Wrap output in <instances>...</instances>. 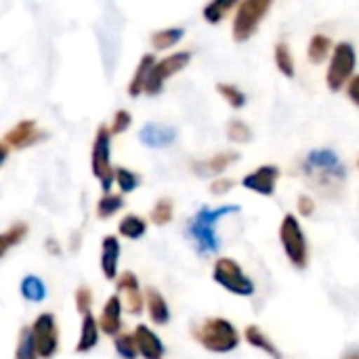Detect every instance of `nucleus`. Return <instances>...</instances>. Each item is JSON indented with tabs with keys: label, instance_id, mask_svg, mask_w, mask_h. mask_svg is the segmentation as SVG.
<instances>
[{
	"label": "nucleus",
	"instance_id": "1",
	"mask_svg": "<svg viewBox=\"0 0 359 359\" xmlns=\"http://www.w3.org/2000/svg\"><path fill=\"white\" fill-rule=\"evenodd\" d=\"M301 175L322 198L339 200L347 185V166L332 147H316L301 160Z\"/></svg>",
	"mask_w": 359,
	"mask_h": 359
},
{
	"label": "nucleus",
	"instance_id": "2",
	"mask_svg": "<svg viewBox=\"0 0 359 359\" xmlns=\"http://www.w3.org/2000/svg\"><path fill=\"white\" fill-rule=\"evenodd\" d=\"M238 204H223L217 208L202 206L189 221H187V238L194 244L198 255H217L221 250V238H219V223L231 215H238Z\"/></svg>",
	"mask_w": 359,
	"mask_h": 359
},
{
	"label": "nucleus",
	"instance_id": "3",
	"mask_svg": "<svg viewBox=\"0 0 359 359\" xmlns=\"http://www.w3.org/2000/svg\"><path fill=\"white\" fill-rule=\"evenodd\" d=\"M194 341L208 353L225 355L240 347L242 334L227 318H206L191 330Z\"/></svg>",
	"mask_w": 359,
	"mask_h": 359
},
{
	"label": "nucleus",
	"instance_id": "4",
	"mask_svg": "<svg viewBox=\"0 0 359 359\" xmlns=\"http://www.w3.org/2000/svg\"><path fill=\"white\" fill-rule=\"evenodd\" d=\"M280 244H282V250L288 259V263L299 269V271H305L309 267V242H307V236H305V229L299 221L297 215L288 212L284 215L282 223H280Z\"/></svg>",
	"mask_w": 359,
	"mask_h": 359
},
{
	"label": "nucleus",
	"instance_id": "5",
	"mask_svg": "<svg viewBox=\"0 0 359 359\" xmlns=\"http://www.w3.org/2000/svg\"><path fill=\"white\" fill-rule=\"evenodd\" d=\"M212 280H215L217 286H221L225 292H229L233 297L252 299L257 294L255 280L231 257H219L215 261V265H212Z\"/></svg>",
	"mask_w": 359,
	"mask_h": 359
},
{
	"label": "nucleus",
	"instance_id": "6",
	"mask_svg": "<svg viewBox=\"0 0 359 359\" xmlns=\"http://www.w3.org/2000/svg\"><path fill=\"white\" fill-rule=\"evenodd\" d=\"M273 2L276 0H242L231 21V38L238 44L248 42L267 19Z\"/></svg>",
	"mask_w": 359,
	"mask_h": 359
},
{
	"label": "nucleus",
	"instance_id": "7",
	"mask_svg": "<svg viewBox=\"0 0 359 359\" xmlns=\"http://www.w3.org/2000/svg\"><path fill=\"white\" fill-rule=\"evenodd\" d=\"M358 67V53L355 46L347 40L337 42L334 50L328 59V69H326V86L330 93H341L349 80L355 76Z\"/></svg>",
	"mask_w": 359,
	"mask_h": 359
},
{
	"label": "nucleus",
	"instance_id": "8",
	"mask_svg": "<svg viewBox=\"0 0 359 359\" xmlns=\"http://www.w3.org/2000/svg\"><path fill=\"white\" fill-rule=\"evenodd\" d=\"M111 137L114 135L109 133V126H99L90 149V170L105 194H109L111 185L116 183L114 181L116 168L111 166Z\"/></svg>",
	"mask_w": 359,
	"mask_h": 359
},
{
	"label": "nucleus",
	"instance_id": "9",
	"mask_svg": "<svg viewBox=\"0 0 359 359\" xmlns=\"http://www.w3.org/2000/svg\"><path fill=\"white\" fill-rule=\"evenodd\" d=\"M191 57H194L191 50H177V53H170L164 59L156 61L154 67H151V74L147 78V84H145V95H149V97L162 95L166 82L172 76L181 74L191 63Z\"/></svg>",
	"mask_w": 359,
	"mask_h": 359
},
{
	"label": "nucleus",
	"instance_id": "10",
	"mask_svg": "<svg viewBox=\"0 0 359 359\" xmlns=\"http://www.w3.org/2000/svg\"><path fill=\"white\" fill-rule=\"evenodd\" d=\"M40 359H53L59 351V326L53 313H40L29 326Z\"/></svg>",
	"mask_w": 359,
	"mask_h": 359
},
{
	"label": "nucleus",
	"instance_id": "11",
	"mask_svg": "<svg viewBox=\"0 0 359 359\" xmlns=\"http://www.w3.org/2000/svg\"><path fill=\"white\" fill-rule=\"evenodd\" d=\"M280 166L276 164H263L250 172H246L242 177V187L257 194V196H263V198H271L276 194V187H278V181H280Z\"/></svg>",
	"mask_w": 359,
	"mask_h": 359
},
{
	"label": "nucleus",
	"instance_id": "12",
	"mask_svg": "<svg viewBox=\"0 0 359 359\" xmlns=\"http://www.w3.org/2000/svg\"><path fill=\"white\" fill-rule=\"evenodd\" d=\"M116 288H118V297L122 301L124 311H128L130 316H141L145 309V294L141 290V284L137 280V276L133 271H124L118 276L116 280Z\"/></svg>",
	"mask_w": 359,
	"mask_h": 359
},
{
	"label": "nucleus",
	"instance_id": "13",
	"mask_svg": "<svg viewBox=\"0 0 359 359\" xmlns=\"http://www.w3.org/2000/svg\"><path fill=\"white\" fill-rule=\"evenodd\" d=\"M238 160H240V154L236 149H225V151H217L210 158L196 160L191 164V170L202 179H217V177H223V172L231 168Z\"/></svg>",
	"mask_w": 359,
	"mask_h": 359
},
{
	"label": "nucleus",
	"instance_id": "14",
	"mask_svg": "<svg viewBox=\"0 0 359 359\" xmlns=\"http://www.w3.org/2000/svg\"><path fill=\"white\" fill-rule=\"evenodd\" d=\"M42 139H44V130H40L34 120H21L4 135V145L8 149H25L40 143Z\"/></svg>",
	"mask_w": 359,
	"mask_h": 359
},
{
	"label": "nucleus",
	"instance_id": "15",
	"mask_svg": "<svg viewBox=\"0 0 359 359\" xmlns=\"http://www.w3.org/2000/svg\"><path fill=\"white\" fill-rule=\"evenodd\" d=\"M139 141L149 149H164L177 141V128L168 124L149 122L139 130Z\"/></svg>",
	"mask_w": 359,
	"mask_h": 359
},
{
	"label": "nucleus",
	"instance_id": "16",
	"mask_svg": "<svg viewBox=\"0 0 359 359\" xmlns=\"http://www.w3.org/2000/svg\"><path fill=\"white\" fill-rule=\"evenodd\" d=\"M135 341H137V349L139 355L143 359H164L166 355V347L162 343V339L145 324H139L133 332Z\"/></svg>",
	"mask_w": 359,
	"mask_h": 359
},
{
	"label": "nucleus",
	"instance_id": "17",
	"mask_svg": "<svg viewBox=\"0 0 359 359\" xmlns=\"http://www.w3.org/2000/svg\"><path fill=\"white\" fill-rule=\"evenodd\" d=\"M122 301L118 294H111L105 305H103V311H101V318H99V328L103 334L107 337H118L122 332Z\"/></svg>",
	"mask_w": 359,
	"mask_h": 359
},
{
	"label": "nucleus",
	"instance_id": "18",
	"mask_svg": "<svg viewBox=\"0 0 359 359\" xmlns=\"http://www.w3.org/2000/svg\"><path fill=\"white\" fill-rule=\"evenodd\" d=\"M101 271L105 280H118V265H120V240L116 236H105L101 242Z\"/></svg>",
	"mask_w": 359,
	"mask_h": 359
},
{
	"label": "nucleus",
	"instance_id": "19",
	"mask_svg": "<svg viewBox=\"0 0 359 359\" xmlns=\"http://www.w3.org/2000/svg\"><path fill=\"white\" fill-rule=\"evenodd\" d=\"M145 309L149 320L156 326H166L170 322V307L166 303V299L162 297V292L158 288H147L145 290Z\"/></svg>",
	"mask_w": 359,
	"mask_h": 359
},
{
	"label": "nucleus",
	"instance_id": "20",
	"mask_svg": "<svg viewBox=\"0 0 359 359\" xmlns=\"http://www.w3.org/2000/svg\"><path fill=\"white\" fill-rule=\"evenodd\" d=\"M244 341L252 347V349H257V351H261V353H265L267 358L271 359H284V353L280 351V347L259 328V326H246L244 328Z\"/></svg>",
	"mask_w": 359,
	"mask_h": 359
},
{
	"label": "nucleus",
	"instance_id": "21",
	"mask_svg": "<svg viewBox=\"0 0 359 359\" xmlns=\"http://www.w3.org/2000/svg\"><path fill=\"white\" fill-rule=\"evenodd\" d=\"M99 320L90 313L82 316L80 322V337H78V345H76V353H88L99 345Z\"/></svg>",
	"mask_w": 359,
	"mask_h": 359
},
{
	"label": "nucleus",
	"instance_id": "22",
	"mask_svg": "<svg viewBox=\"0 0 359 359\" xmlns=\"http://www.w3.org/2000/svg\"><path fill=\"white\" fill-rule=\"evenodd\" d=\"M156 61H158V59H156L151 53H145V55L139 59L137 69H135V74L130 76V82H128V88H126V93H128L133 99L145 95V84H147V78H149L151 67H154Z\"/></svg>",
	"mask_w": 359,
	"mask_h": 359
},
{
	"label": "nucleus",
	"instance_id": "23",
	"mask_svg": "<svg viewBox=\"0 0 359 359\" xmlns=\"http://www.w3.org/2000/svg\"><path fill=\"white\" fill-rule=\"evenodd\" d=\"M334 50V42L330 36L326 34H313L309 44H307V59L313 63V65H322L330 59Z\"/></svg>",
	"mask_w": 359,
	"mask_h": 359
},
{
	"label": "nucleus",
	"instance_id": "24",
	"mask_svg": "<svg viewBox=\"0 0 359 359\" xmlns=\"http://www.w3.org/2000/svg\"><path fill=\"white\" fill-rule=\"evenodd\" d=\"M185 38V27H162V29H156L151 36H149V42H151V48L154 50H170L175 48L181 40Z\"/></svg>",
	"mask_w": 359,
	"mask_h": 359
},
{
	"label": "nucleus",
	"instance_id": "25",
	"mask_svg": "<svg viewBox=\"0 0 359 359\" xmlns=\"http://www.w3.org/2000/svg\"><path fill=\"white\" fill-rule=\"evenodd\" d=\"M273 63H276L278 72L284 78L292 80L297 76V61H294V55H292V50H290L286 40L276 42V46H273Z\"/></svg>",
	"mask_w": 359,
	"mask_h": 359
},
{
	"label": "nucleus",
	"instance_id": "26",
	"mask_svg": "<svg viewBox=\"0 0 359 359\" xmlns=\"http://www.w3.org/2000/svg\"><path fill=\"white\" fill-rule=\"evenodd\" d=\"M242 0H210L204 8H202V17L206 23L210 25H219L231 11H236L240 6Z\"/></svg>",
	"mask_w": 359,
	"mask_h": 359
},
{
	"label": "nucleus",
	"instance_id": "27",
	"mask_svg": "<svg viewBox=\"0 0 359 359\" xmlns=\"http://www.w3.org/2000/svg\"><path fill=\"white\" fill-rule=\"evenodd\" d=\"M215 88H217L219 97H221L231 109H242V107H246L248 97H246V93H244L238 84H233V82H217Z\"/></svg>",
	"mask_w": 359,
	"mask_h": 359
},
{
	"label": "nucleus",
	"instance_id": "28",
	"mask_svg": "<svg viewBox=\"0 0 359 359\" xmlns=\"http://www.w3.org/2000/svg\"><path fill=\"white\" fill-rule=\"evenodd\" d=\"M19 292L29 303H42L46 299V284L38 276H25L19 284Z\"/></svg>",
	"mask_w": 359,
	"mask_h": 359
},
{
	"label": "nucleus",
	"instance_id": "29",
	"mask_svg": "<svg viewBox=\"0 0 359 359\" xmlns=\"http://www.w3.org/2000/svg\"><path fill=\"white\" fill-rule=\"evenodd\" d=\"M118 233L126 240H141L147 233V221L139 215H126L118 225Z\"/></svg>",
	"mask_w": 359,
	"mask_h": 359
},
{
	"label": "nucleus",
	"instance_id": "30",
	"mask_svg": "<svg viewBox=\"0 0 359 359\" xmlns=\"http://www.w3.org/2000/svg\"><path fill=\"white\" fill-rule=\"evenodd\" d=\"M27 236V223L19 221V223H13L6 231L0 233V259L17 244H21Z\"/></svg>",
	"mask_w": 359,
	"mask_h": 359
},
{
	"label": "nucleus",
	"instance_id": "31",
	"mask_svg": "<svg viewBox=\"0 0 359 359\" xmlns=\"http://www.w3.org/2000/svg\"><path fill=\"white\" fill-rule=\"evenodd\" d=\"M124 208V196L122 194H103L97 202V217L99 219H111L116 212Z\"/></svg>",
	"mask_w": 359,
	"mask_h": 359
},
{
	"label": "nucleus",
	"instance_id": "32",
	"mask_svg": "<svg viewBox=\"0 0 359 359\" xmlns=\"http://www.w3.org/2000/svg\"><path fill=\"white\" fill-rule=\"evenodd\" d=\"M225 135H227V139H229L231 143H236V145H246V143L252 141V128H250L244 120H240V118H233V120L227 122Z\"/></svg>",
	"mask_w": 359,
	"mask_h": 359
},
{
	"label": "nucleus",
	"instance_id": "33",
	"mask_svg": "<svg viewBox=\"0 0 359 359\" xmlns=\"http://www.w3.org/2000/svg\"><path fill=\"white\" fill-rule=\"evenodd\" d=\"M149 219H151V223L158 225V227L168 225V223L175 219V202H172L170 198H160V200L154 204V208H151V212H149Z\"/></svg>",
	"mask_w": 359,
	"mask_h": 359
},
{
	"label": "nucleus",
	"instance_id": "34",
	"mask_svg": "<svg viewBox=\"0 0 359 359\" xmlns=\"http://www.w3.org/2000/svg\"><path fill=\"white\" fill-rule=\"evenodd\" d=\"M15 359H40L38 349H36L34 334H32V328H23L19 332V341H17V349H15Z\"/></svg>",
	"mask_w": 359,
	"mask_h": 359
},
{
	"label": "nucleus",
	"instance_id": "35",
	"mask_svg": "<svg viewBox=\"0 0 359 359\" xmlns=\"http://www.w3.org/2000/svg\"><path fill=\"white\" fill-rule=\"evenodd\" d=\"M114 181H116L118 189L122 191V196H124V194H133V191L141 185V177H139L135 170L124 168V166H118V168H116Z\"/></svg>",
	"mask_w": 359,
	"mask_h": 359
},
{
	"label": "nucleus",
	"instance_id": "36",
	"mask_svg": "<svg viewBox=\"0 0 359 359\" xmlns=\"http://www.w3.org/2000/svg\"><path fill=\"white\" fill-rule=\"evenodd\" d=\"M114 349L122 359H137L139 358V349H137V341L133 334L128 332H120L118 337H114Z\"/></svg>",
	"mask_w": 359,
	"mask_h": 359
},
{
	"label": "nucleus",
	"instance_id": "37",
	"mask_svg": "<svg viewBox=\"0 0 359 359\" xmlns=\"http://www.w3.org/2000/svg\"><path fill=\"white\" fill-rule=\"evenodd\" d=\"M130 124H133L130 111H128V109H118V111L114 114V118H111L109 133H111V135H122V133H126V130L130 128Z\"/></svg>",
	"mask_w": 359,
	"mask_h": 359
},
{
	"label": "nucleus",
	"instance_id": "38",
	"mask_svg": "<svg viewBox=\"0 0 359 359\" xmlns=\"http://www.w3.org/2000/svg\"><path fill=\"white\" fill-rule=\"evenodd\" d=\"M74 301H76V309H78V313H80V316L90 313V307H93V292H90V288L80 286V288L76 290Z\"/></svg>",
	"mask_w": 359,
	"mask_h": 359
},
{
	"label": "nucleus",
	"instance_id": "39",
	"mask_svg": "<svg viewBox=\"0 0 359 359\" xmlns=\"http://www.w3.org/2000/svg\"><path fill=\"white\" fill-rule=\"evenodd\" d=\"M297 212L305 219L313 217L316 215V200L309 196V194H301L299 200H297Z\"/></svg>",
	"mask_w": 359,
	"mask_h": 359
},
{
	"label": "nucleus",
	"instance_id": "40",
	"mask_svg": "<svg viewBox=\"0 0 359 359\" xmlns=\"http://www.w3.org/2000/svg\"><path fill=\"white\" fill-rule=\"evenodd\" d=\"M233 185H236L233 179H229V177H217L210 183V191H212V196H225V194H229L233 189Z\"/></svg>",
	"mask_w": 359,
	"mask_h": 359
},
{
	"label": "nucleus",
	"instance_id": "41",
	"mask_svg": "<svg viewBox=\"0 0 359 359\" xmlns=\"http://www.w3.org/2000/svg\"><path fill=\"white\" fill-rule=\"evenodd\" d=\"M345 93H347V99L359 107V74H355L351 80H349V84L345 86Z\"/></svg>",
	"mask_w": 359,
	"mask_h": 359
},
{
	"label": "nucleus",
	"instance_id": "42",
	"mask_svg": "<svg viewBox=\"0 0 359 359\" xmlns=\"http://www.w3.org/2000/svg\"><path fill=\"white\" fill-rule=\"evenodd\" d=\"M44 248H46V250H48L50 255H55V257H59V255H61V248H59V242H57V240H53V238H50V240H46V244H44Z\"/></svg>",
	"mask_w": 359,
	"mask_h": 359
},
{
	"label": "nucleus",
	"instance_id": "43",
	"mask_svg": "<svg viewBox=\"0 0 359 359\" xmlns=\"http://www.w3.org/2000/svg\"><path fill=\"white\" fill-rule=\"evenodd\" d=\"M341 359H359V347H353V349L345 351V353H343V358H341Z\"/></svg>",
	"mask_w": 359,
	"mask_h": 359
},
{
	"label": "nucleus",
	"instance_id": "44",
	"mask_svg": "<svg viewBox=\"0 0 359 359\" xmlns=\"http://www.w3.org/2000/svg\"><path fill=\"white\" fill-rule=\"evenodd\" d=\"M6 158H8V147L0 141V166L6 162Z\"/></svg>",
	"mask_w": 359,
	"mask_h": 359
},
{
	"label": "nucleus",
	"instance_id": "45",
	"mask_svg": "<svg viewBox=\"0 0 359 359\" xmlns=\"http://www.w3.org/2000/svg\"><path fill=\"white\" fill-rule=\"evenodd\" d=\"M358 168H359V160H358Z\"/></svg>",
	"mask_w": 359,
	"mask_h": 359
}]
</instances>
